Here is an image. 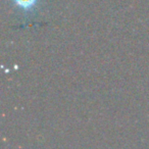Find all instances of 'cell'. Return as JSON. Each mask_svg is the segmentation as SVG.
<instances>
[{
  "label": "cell",
  "instance_id": "obj_1",
  "mask_svg": "<svg viewBox=\"0 0 149 149\" xmlns=\"http://www.w3.org/2000/svg\"><path fill=\"white\" fill-rule=\"evenodd\" d=\"M40 0H11L15 7L24 13H31L35 10Z\"/></svg>",
  "mask_w": 149,
  "mask_h": 149
}]
</instances>
